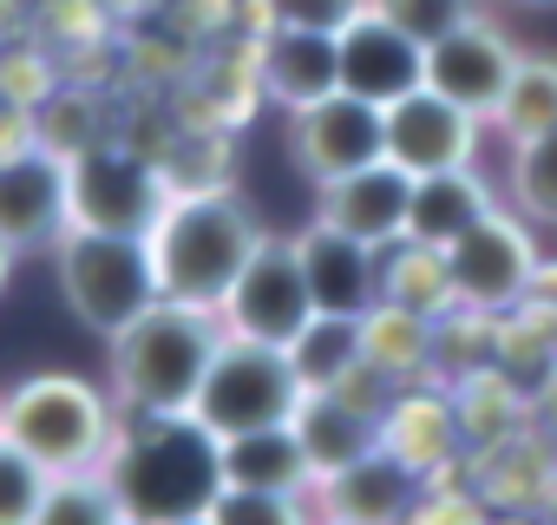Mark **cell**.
<instances>
[{
    "mask_svg": "<svg viewBox=\"0 0 557 525\" xmlns=\"http://www.w3.org/2000/svg\"><path fill=\"white\" fill-rule=\"evenodd\" d=\"M381 303H407L420 316H446L453 309V277H446V249L433 243H387L381 249Z\"/></svg>",
    "mask_w": 557,
    "mask_h": 525,
    "instance_id": "24",
    "label": "cell"
},
{
    "mask_svg": "<svg viewBox=\"0 0 557 525\" xmlns=\"http://www.w3.org/2000/svg\"><path fill=\"white\" fill-rule=\"evenodd\" d=\"M73 223V158L47 145L0 151V236L14 249H47Z\"/></svg>",
    "mask_w": 557,
    "mask_h": 525,
    "instance_id": "11",
    "label": "cell"
},
{
    "mask_svg": "<svg viewBox=\"0 0 557 525\" xmlns=\"http://www.w3.org/2000/svg\"><path fill=\"white\" fill-rule=\"evenodd\" d=\"M177 525H216V518H210V512H197V518H177Z\"/></svg>",
    "mask_w": 557,
    "mask_h": 525,
    "instance_id": "36",
    "label": "cell"
},
{
    "mask_svg": "<svg viewBox=\"0 0 557 525\" xmlns=\"http://www.w3.org/2000/svg\"><path fill=\"white\" fill-rule=\"evenodd\" d=\"M289 427H296V440H302V453H309V466H315V486L335 479L342 466H355V460H368V453L381 447V420H374L368 407L342 401L335 388L302 394V407H296Z\"/></svg>",
    "mask_w": 557,
    "mask_h": 525,
    "instance_id": "19",
    "label": "cell"
},
{
    "mask_svg": "<svg viewBox=\"0 0 557 525\" xmlns=\"http://www.w3.org/2000/svg\"><path fill=\"white\" fill-rule=\"evenodd\" d=\"M119 518H125V505H119L106 466L53 473V486H47V499L34 512V525H119Z\"/></svg>",
    "mask_w": 557,
    "mask_h": 525,
    "instance_id": "27",
    "label": "cell"
},
{
    "mask_svg": "<svg viewBox=\"0 0 557 525\" xmlns=\"http://www.w3.org/2000/svg\"><path fill=\"white\" fill-rule=\"evenodd\" d=\"M381 447L407 473L433 479L453 460V447H459V407L440 401V394H394V407L381 414Z\"/></svg>",
    "mask_w": 557,
    "mask_h": 525,
    "instance_id": "21",
    "label": "cell"
},
{
    "mask_svg": "<svg viewBox=\"0 0 557 525\" xmlns=\"http://www.w3.org/2000/svg\"><path fill=\"white\" fill-rule=\"evenodd\" d=\"M262 93L275 106H289V112H309L322 99L342 93V34H315V27H269L262 53Z\"/></svg>",
    "mask_w": 557,
    "mask_h": 525,
    "instance_id": "17",
    "label": "cell"
},
{
    "mask_svg": "<svg viewBox=\"0 0 557 525\" xmlns=\"http://www.w3.org/2000/svg\"><path fill=\"white\" fill-rule=\"evenodd\" d=\"M420 86H426V47L368 0V8L342 27V93L394 106V99H407Z\"/></svg>",
    "mask_w": 557,
    "mask_h": 525,
    "instance_id": "13",
    "label": "cell"
},
{
    "mask_svg": "<svg viewBox=\"0 0 557 525\" xmlns=\"http://www.w3.org/2000/svg\"><path fill=\"white\" fill-rule=\"evenodd\" d=\"M73 158V223L92 230H125V236H151V223L171 204V184L158 164L119 151V145H92V151H66Z\"/></svg>",
    "mask_w": 557,
    "mask_h": 525,
    "instance_id": "8",
    "label": "cell"
},
{
    "mask_svg": "<svg viewBox=\"0 0 557 525\" xmlns=\"http://www.w3.org/2000/svg\"><path fill=\"white\" fill-rule=\"evenodd\" d=\"M14 256H21V249H14L8 236H0V290H8V270H14Z\"/></svg>",
    "mask_w": 557,
    "mask_h": 525,
    "instance_id": "35",
    "label": "cell"
},
{
    "mask_svg": "<svg viewBox=\"0 0 557 525\" xmlns=\"http://www.w3.org/2000/svg\"><path fill=\"white\" fill-rule=\"evenodd\" d=\"M289 151L315 178V191L348 178V171H368V164L387 158V106L335 93L309 112H289Z\"/></svg>",
    "mask_w": 557,
    "mask_h": 525,
    "instance_id": "10",
    "label": "cell"
},
{
    "mask_svg": "<svg viewBox=\"0 0 557 525\" xmlns=\"http://www.w3.org/2000/svg\"><path fill=\"white\" fill-rule=\"evenodd\" d=\"M0 434L21 453H34L47 473H86L106 466L119 420L106 407V394L79 375H34L0 401Z\"/></svg>",
    "mask_w": 557,
    "mask_h": 525,
    "instance_id": "5",
    "label": "cell"
},
{
    "mask_svg": "<svg viewBox=\"0 0 557 525\" xmlns=\"http://www.w3.org/2000/svg\"><path fill=\"white\" fill-rule=\"evenodd\" d=\"M302 394L309 388H302L289 349H269V342H249V335H223L190 414L216 440H230V434H256V427H289Z\"/></svg>",
    "mask_w": 557,
    "mask_h": 525,
    "instance_id": "6",
    "label": "cell"
},
{
    "mask_svg": "<svg viewBox=\"0 0 557 525\" xmlns=\"http://www.w3.org/2000/svg\"><path fill=\"white\" fill-rule=\"evenodd\" d=\"M256 249H262V223L230 191H171L164 217L151 223V262L164 303L223 309Z\"/></svg>",
    "mask_w": 557,
    "mask_h": 525,
    "instance_id": "2",
    "label": "cell"
},
{
    "mask_svg": "<svg viewBox=\"0 0 557 525\" xmlns=\"http://www.w3.org/2000/svg\"><path fill=\"white\" fill-rule=\"evenodd\" d=\"M210 518L216 525H315L302 492H249V486H223Z\"/></svg>",
    "mask_w": 557,
    "mask_h": 525,
    "instance_id": "30",
    "label": "cell"
},
{
    "mask_svg": "<svg viewBox=\"0 0 557 525\" xmlns=\"http://www.w3.org/2000/svg\"><path fill=\"white\" fill-rule=\"evenodd\" d=\"M230 335H249V342H269V349H289L309 322H315V296H309V277H302V256H296V236H262V249L249 256V270L236 277L230 303L216 309Z\"/></svg>",
    "mask_w": 557,
    "mask_h": 525,
    "instance_id": "7",
    "label": "cell"
},
{
    "mask_svg": "<svg viewBox=\"0 0 557 525\" xmlns=\"http://www.w3.org/2000/svg\"><path fill=\"white\" fill-rule=\"evenodd\" d=\"M446 277H453V303L459 309H511L531 296L537 283V249L524 236V223H511L505 210H492L479 230H466L453 249H446Z\"/></svg>",
    "mask_w": 557,
    "mask_h": 525,
    "instance_id": "9",
    "label": "cell"
},
{
    "mask_svg": "<svg viewBox=\"0 0 557 525\" xmlns=\"http://www.w3.org/2000/svg\"><path fill=\"white\" fill-rule=\"evenodd\" d=\"M407 525H485V518H479L472 499H459V492L446 499V492H440V499H420V505L407 512Z\"/></svg>",
    "mask_w": 557,
    "mask_h": 525,
    "instance_id": "33",
    "label": "cell"
},
{
    "mask_svg": "<svg viewBox=\"0 0 557 525\" xmlns=\"http://www.w3.org/2000/svg\"><path fill=\"white\" fill-rule=\"evenodd\" d=\"M472 151H479V112L453 106L446 93L420 86L387 106V158L400 171H413V178L459 171V164H472Z\"/></svg>",
    "mask_w": 557,
    "mask_h": 525,
    "instance_id": "14",
    "label": "cell"
},
{
    "mask_svg": "<svg viewBox=\"0 0 557 525\" xmlns=\"http://www.w3.org/2000/svg\"><path fill=\"white\" fill-rule=\"evenodd\" d=\"M374 8L387 14V21H400L420 47H433L440 34H453L459 21H472V8L466 0H374Z\"/></svg>",
    "mask_w": 557,
    "mask_h": 525,
    "instance_id": "31",
    "label": "cell"
},
{
    "mask_svg": "<svg viewBox=\"0 0 557 525\" xmlns=\"http://www.w3.org/2000/svg\"><path fill=\"white\" fill-rule=\"evenodd\" d=\"M47 486H53V473H47L34 453H21L8 434H0V525H34Z\"/></svg>",
    "mask_w": 557,
    "mask_h": 525,
    "instance_id": "29",
    "label": "cell"
},
{
    "mask_svg": "<svg viewBox=\"0 0 557 525\" xmlns=\"http://www.w3.org/2000/svg\"><path fill=\"white\" fill-rule=\"evenodd\" d=\"M315 525H348V518H329V512H322V518H315Z\"/></svg>",
    "mask_w": 557,
    "mask_h": 525,
    "instance_id": "37",
    "label": "cell"
},
{
    "mask_svg": "<svg viewBox=\"0 0 557 525\" xmlns=\"http://www.w3.org/2000/svg\"><path fill=\"white\" fill-rule=\"evenodd\" d=\"M407 210H413V171H400L394 158L322 184V204H315L322 223H335V230H348V236H361L374 249L407 236Z\"/></svg>",
    "mask_w": 557,
    "mask_h": 525,
    "instance_id": "16",
    "label": "cell"
},
{
    "mask_svg": "<svg viewBox=\"0 0 557 525\" xmlns=\"http://www.w3.org/2000/svg\"><path fill=\"white\" fill-rule=\"evenodd\" d=\"M296 256H302V277H309V296H315V316H368L381 303V249L335 230V223H309L296 236Z\"/></svg>",
    "mask_w": 557,
    "mask_h": 525,
    "instance_id": "15",
    "label": "cell"
},
{
    "mask_svg": "<svg viewBox=\"0 0 557 525\" xmlns=\"http://www.w3.org/2000/svg\"><path fill=\"white\" fill-rule=\"evenodd\" d=\"M106 479H112L125 518L177 525V518H197V512L216 505V492H223V440L197 414H138L112 440Z\"/></svg>",
    "mask_w": 557,
    "mask_h": 525,
    "instance_id": "1",
    "label": "cell"
},
{
    "mask_svg": "<svg viewBox=\"0 0 557 525\" xmlns=\"http://www.w3.org/2000/svg\"><path fill=\"white\" fill-rule=\"evenodd\" d=\"M511 197H518L524 217L557 223V125L518 145V158H511Z\"/></svg>",
    "mask_w": 557,
    "mask_h": 525,
    "instance_id": "28",
    "label": "cell"
},
{
    "mask_svg": "<svg viewBox=\"0 0 557 525\" xmlns=\"http://www.w3.org/2000/svg\"><path fill=\"white\" fill-rule=\"evenodd\" d=\"M315 492H322L329 518H348V525H407V512L420 505V473H407L387 447H374L368 460L342 466Z\"/></svg>",
    "mask_w": 557,
    "mask_h": 525,
    "instance_id": "18",
    "label": "cell"
},
{
    "mask_svg": "<svg viewBox=\"0 0 557 525\" xmlns=\"http://www.w3.org/2000/svg\"><path fill=\"white\" fill-rule=\"evenodd\" d=\"M492 184L459 164V171H433V178H413V210H407V236L413 243H433V249H453L466 230H479L492 217Z\"/></svg>",
    "mask_w": 557,
    "mask_h": 525,
    "instance_id": "20",
    "label": "cell"
},
{
    "mask_svg": "<svg viewBox=\"0 0 557 525\" xmlns=\"http://www.w3.org/2000/svg\"><path fill=\"white\" fill-rule=\"evenodd\" d=\"M492 119L511 132V145H524V138L550 132V125H557V60H544V53H524Z\"/></svg>",
    "mask_w": 557,
    "mask_h": 525,
    "instance_id": "26",
    "label": "cell"
},
{
    "mask_svg": "<svg viewBox=\"0 0 557 525\" xmlns=\"http://www.w3.org/2000/svg\"><path fill=\"white\" fill-rule=\"evenodd\" d=\"M537 420H544V427L557 434V368H550V381L537 388Z\"/></svg>",
    "mask_w": 557,
    "mask_h": 525,
    "instance_id": "34",
    "label": "cell"
},
{
    "mask_svg": "<svg viewBox=\"0 0 557 525\" xmlns=\"http://www.w3.org/2000/svg\"><path fill=\"white\" fill-rule=\"evenodd\" d=\"M368 0H269V27H315V34H342Z\"/></svg>",
    "mask_w": 557,
    "mask_h": 525,
    "instance_id": "32",
    "label": "cell"
},
{
    "mask_svg": "<svg viewBox=\"0 0 557 525\" xmlns=\"http://www.w3.org/2000/svg\"><path fill=\"white\" fill-rule=\"evenodd\" d=\"M289 362H296V375H302L309 394H315V388H342V381L368 362V349H361V316H315V322L289 342Z\"/></svg>",
    "mask_w": 557,
    "mask_h": 525,
    "instance_id": "25",
    "label": "cell"
},
{
    "mask_svg": "<svg viewBox=\"0 0 557 525\" xmlns=\"http://www.w3.org/2000/svg\"><path fill=\"white\" fill-rule=\"evenodd\" d=\"M119 525H145V518H119Z\"/></svg>",
    "mask_w": 557,
    "mask_h": 525,
    "instance_id": "38",
    "label": "cell"
},
{
    "mask_svg": "<svg viewBox=\"0 0 557 525\" xmlns=\"http://www.w3.org/2000/svg\"><path fill=\"white\" fill-rule=\"evenodd\" d=\"M223 486L249 492H315V466L296 440V427H256L223 440Z\"/></svg>",
    "mask_w": 557,
    "mask_h": 525,
    "instance_id": "22",
    "label": "cell"
},
{
    "mask_svg": "<svg viewBox=\"0 0 557 525\" xmlns=\"http://www.w3.org/2000/svg\"><path fill=\"white\" fill-rule=\"evenodd\" d=\"M433 322H440V316H420V309H407V303H374V309L361 316V349H368V362H374L381 375L407 381V375H420L426 355L440 349V329H433Z\"/></svg>",
    "mask_w": 557,
    "mask_h": 525,
    "instance_id": "23",
    "label": "cell"
},
{
    "mask_svg": "<svg viewBox=\"0 0 557 525\" xmlns=\"http://www.w3.org/2000/svg\"><path fill=\"white\" fill-rule=\"evenodd\" d=\"M53 256H60V290H66L73 316L92 335H106V342L125 335L151 303H164L158 262H151V236L66 223V236L53 243Z\"/></svg>",
    "mask_w": 557,
    "mask_h": 525,
    "instance_id": "4",
    "label": "cell"
},
{
    "mask_svg": "<svg viewBox=\"0 0 557 525\" xmlns=\"http://www.w3.org/2000/svg\"><path fill=\"white\" fill-rule=\"evenodd\" d=\"M223 316L197 303H151L125 335H112V388L132 414H190L197 388L223 349Z\"/></svg>",
    "mask_w": 557,
    "mask_h": 525,
    "instance_id": "3",
    "label": "cell"
},
{
    "mask_svg": "<svg viewBox=\"0 0 557 525\" xmlns=\"http://www.w3.org/2000/svg\"><path fill=\"white\" fill-rule=\"evenodd\" d=\"M518 60H524V53H518L492 21L472 14V21H459L453 34H440V40L426 47V86L446 93L453 106L492 119L498 99H505V86H511V73H518Z\"/></svg>",
    "mask_w": 557,
    "mask_h": 525,
    "instance_id": "12",
    "label": "cell"
}]
</instances>
